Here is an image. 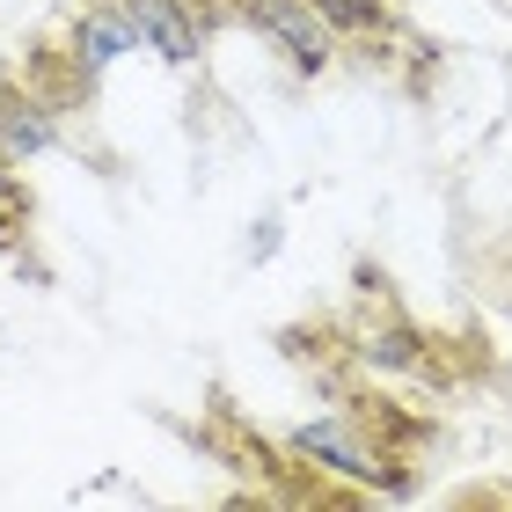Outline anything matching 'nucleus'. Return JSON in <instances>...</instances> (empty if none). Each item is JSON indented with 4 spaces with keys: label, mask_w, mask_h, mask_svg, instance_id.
<instances>
[{
    "label": "nucleus",
    "mask_w": 512,
    "mask_h": 512,
    "mask_svg": "<svg viewBox=\"0 0 512 512\" xmlns=\"http://www.w3.org/2000/svg\"><path fill=\"white\" fill-rule=\"evenodd\" d=\"M125 22H132V44H147V52L191 66L198 59V22L183 15V0H118Z\"/></svg>",
    "instance_id": "f03ea898"
},
{
    "label": "nucleus",
    "mask_w": 512,
    "mask_h": 512,
    "mask_svg": "<svg viewBox=\"0 0 512 512\" xmlns=\"http://www.w3.org/2000/svg\"><path fill=\"white\" fill-rule=\"evenodd\" d=\"M15 213H22V191H15L8 176H0V220H15Z\"/></svg>",
    "instance_id": "7ed1b4c3"
},
{
    "label": "nucleus",
    "mask_w": 512,
    "mask_h": 512,
    "mask_svg": "<svg viewBox=\"0 0 512 512\" xmlns=\"http://www.w3.org/2000/svg\"><path fill=\"white\" fill-rule=\"evenodd\" d=\"M249 22L300 66V74H322V66L337 59V30H330V15H322L315 0H249Z\"/></svg>",
    "instance_id": "f257e3e1"
}]
</instances>
